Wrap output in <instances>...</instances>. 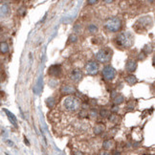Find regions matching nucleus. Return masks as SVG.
I'll return each mask as SVG.
<instances>
[{"label":"nucleus","instance_id":"1","mask_svg":"<svg viewBox=\"0 0 155 155\" xmlns=\"http://www.w3.org/2000/svg\"><path fill=\"white\" fill-rule=\"evenodd\" d=\"M116 43L122 48H129L133 44L132 35L130 33H127V32L119 34L116 38Z\"/></svg>","mask_w":155,"mask_h":155},{"label":"nucleus","instance_id":"2","mask_svg":"<svg viewBox=\"0 0 155 155\" xmlns=\"http://www.w3.org/2000/svg\"><path fill=\"white\" fill-rule=\"evenodd\" d=\"M63 107L65 108L67 111L70 112H75L79 109L80 107V102L77 98H75L73 96H68L63 100Z\"/></svg>","mask_w":155,"mask_h":155},{"label":"nucleus","instance_id":"3","mask_svg":"<svg viewBox=\"0 0 155 155\" xmlns=\"http://www.w3.org/2000/svg\"><path fill=\"white\" fill-rule=\"evenodd\" d=\"M122 27V21L118 17H111L108 18L105 23H104V28L107 31L112 32V33H116V32L120 31V29Z\"/></svg>","mask_w":155,"mask_h":155},{"label":"nucleus","instance_id":"4","mask_svg":"<svg viewBox=\"0 0 155 155\" xmlns=\"http://www.w3.org/2000/svg\"><path fill=\"white\" fill-rule=\"evenodd\" d=\"M111 57H112V51H111L109 48L102 49L96 54L97 60L102 63H106L108 61H110Z\"/></svg>","mask_w":155,"mask_h":155},{"label":"nucleus","instance_id":"5","mask_svg":"<svg viewBox=\"0 0 155 155\" xmlns=\"http://www.w3.org/2000/svg\"><path fill=\"white\" fill-rule=\"evenodd\" d=\"M117 75V71L115 69L114 67H112L111 65H107V66H104V68L103 69V77L104 78V80L105 81H112L115 79Z\"/></svg>","mask_w":155,"mask_h":155},{"label":"nucleus","instance_id":"6","mask_svg":"<svg viewBox=\"0 0 155 155\" xmlns=\"http://www.w3.org/2000/svg\"><path fill=\"white\" fill-rule=\"evenodd\" d=\"M85 70H86V73H87L88 75H91V76L97 75L98 74V72H99L98 62H97V61H94V60L89 61V62L86 63Z\"/></svg>","mask_w":155,"mask_h":155},{"label":"nucleus","instance_id":"7","mask_svg":"<svg viewBox=\"0 0 155 155\" xmlns=\"http://www.w3.org/2000/svg\"><path fill=\"white\" fill-rule=\"evenodd\" d=\"M11 13V8L10 5L5 1L0 2V17L4 18V17H8Z\"/></svg>","mask_w":155,"mask_h":155},{"label":"nucleus","instance_id":"8","mask_svg":"<svg viewBox=\"0 0 155 155\" xmlns=\"http://www.w3.org/2000/svg\"><path fill=\"white\" fill-rule=\"evenodd\" d=\"M48 73L50 76H53V77H60L61 73H62V69H61L60 65H52L49 68Z\"/></svg>","mask_w":155,"mask_h":155},{"label":"nucleus","instance_id":"9","mask_svg":"<svg viewBox=\"0 0 155 155\" xmlns=\"http://www.w3.org/2000/svg\"><path fill=\"white\" fill-rule=\"evenodd\" d=\"M71 79L75 82H80L82 80V72L80 69H74L71 72Z\"/></svg>","mask_w":155,"mask_h":155},{"label":"nucleus","instance_id":"10","mask_svg":"<svg viewBox=\"0 0 155 155\" xmlns=\"http://www.w3.org/2000/svg\"><path fill=\"white\" fill-rule=\"evenodd\" d=\"M125 69H127V71L129 72V73H133V72L137 69V62L135 60H132V59L127 60V64H125Z\"/></svg>","mask_w":155,"mask_h":155},{"label":"nucleus","instance_id":"11","mask_svg":"<svg viewBox=\"0 0 155 155\" xmlns=\"http://www.w3.org/2000/svg\"><path fill=\"white\" fill-rule=\"evenodd\" d=\"M4 112L6 113V115H7V117H8V119H9V121L12 122V124L14 125V127H17V121H16V116L13 114V113H11L9 110H7V109H4Z\"/></svg>","mask_w":155,"mask_h":155},{"label":"nucleus","instance_id":"12","mask_svg":"<svg viewBox=\"0 0 155 155\" xmlns=\"http://www.w3.org/2000/svg\"><path fill=\"white\" fill-rule=\"evenodd\" d=\"M61 92L65 95H70L75 93V88L72 85H64L62 88H61Z\"/></svg>","mask_w":155,"mask_h":155},{"label":"nucleus","instance_id":"13","mask_svg":"<svg viewBox=\"0 0 155 155\" xmlns=\"http://www.w3.org/2000/svg\"><path fill=\"white\" fill-rule=\"evenodd\" d=\"M114 146V142L112 140H105L103 144V147L104 149V150H109L113 147Z\"/></svg>","mask_w":155,"mask_h":155},{"label":"nucleus","instance_id":"14","mask_svg":"<svg viewBox=\"0 0 155 155\" xmlns=\"http://www.w3.org/2000/svg\"><path fill=\"white\" fill-rule=\"evenodd\" d=\"M104 131V125L103 124H98L94 127V133L96 135H100Z\"/></svg>","mask_w":155,"mask_h":155},{"label":"nucleus","instance_id":"15","mask_svg":"<svg viewBox=\"0 0 155 155\" xmlns=\"http://www.w3.org/2000/svg\"><path fill=\"white\" fill-rule=\"evenodd\" d=\"M9 52V45L5 41L0 42V53L1 54H7Z\"/></svg>","mask_w":155,"mask_h":155},{"label":"nucleus","instance_id":"16","mask_svg":"<svg viewBox=\"0 0 155 155\" xmlns=\"http://www.w3.org/2000/svg\"><path fill=\"white\" fill-rule=\"evenodd\" d=\"M125 81H127L129 85H134L137 82V78L135 77V76H133V75H129V76H127V78H125Z\"/></svg>","mask_w":155,"mask_h":155},{"label":"nucleus","instance_id":"17","mask_svg":"<svg viewBox=\"0 0 155 155\" xmlns=\"http://www.w3.org/2000/svg\"><path fill=\"white\" fill-rule=\"evenodd\" d=\"M113 102H114V104H116V105H119V104H121L125 102V98L122 95H117L115 98H113Z\"/></svg>","mask_w":155,"mask_h":155},{"label":"nucleus","instance_id":"18","mask_svg":"<svg viewBox=\"0 0 155 155\" xmlns=\"http://www.w3.org/2000/svg\"><path fill=\"white\" fill-rule=\"evenodd\" d=\"M88 116L91 119H96L97 117H98V111H97L96 109H91L89 111Z\"/></svg>","mask_w":155,"mask_h":155},{"label":"nucleus","instance_id":"19","mask_svg":"<svg viewBox=\"0 0 155 155\" xmlns=\"http://www.w3.org/2000/svg\"><path fill=\"white\" fill-rule=\"evenodd\" d=\"M46 103L48 104V106H49V107H53V106L56 104V100H55V98H53V97H51V98L47 99V101H46Z\"/></svg>","mask_w":155,"mask_h":155},{"label":"nucleus","instance_id":"20","mask_svg":"<svg viewBox=\"0 0 155 155\" xmlns=\"http://www.w3.org/2000/svg\"><path fill=\"white\" fill-rule=\"evenodd\" d=\"M100 115L102 118H108V116H109L110 114H109V111L104 108V109H102L100 111Z\"/></svg>","mask_w":155,"mask_h":155},{"label":"nucleus","instance_id":"21","mask_svg":"<svg viewBox=\"0 0 155 155\" xmlns=\"http://www.w3.org/2000/svg\"><path fill=\"white\" fill-rule=\"evenodd\" d=\"M108 120H109L110 122H116L119 120V117H118V115H116L115 113H112L111 115L108 116Z\"/></svg>","mask_w":155,"mask_h":155},{"label":"nucleus","instance_id":"22","mask_svg":"<svg viewBox=\"0 0 155 155\" xmlns=\"http://www.w3.org/2000/svg\"><path fill=\"white\" fill-rule=\"evenodd\" d=\"M143 52L146 54H150L151 52H152V47L150 46V44H147L146 46H145V48H144V50H143Z\"/></svg>","mask_w":155,"mask_h":155},{"label":"nucleus","instance_id":"23","mask_svg":"<svg viewBox=\"0 0 155 155\" xmlns=\"http://www.w3.org/2000/svg\"><path fill=\"white\" fill-rule=\"evenodd\" d=\"M88 30L90 33H95V32L98 31V28H97V26H95V25H90L88 27Z\"/></svg>","mask_w":155,"mask_h":155},{"label":"nucleus","instance_id":"24","mask_svg":"<svg viewBox=\"0 0 155 155\" xmlns=\"http://www.w3.org/2000/svg\"><path fill=\"white\" fill-rule=\"evenodd\" d=\"M77 39H78L77 35H71L70 38H69V41L70 42H76V41H77Z\"/></svg>","mask_w":155,"mask_h":155},{"label":"nucleus","instance_id":"25","mask_svg":"<svg viewBox=\"0 0 155 155\" xmlns=\"http://www.w3.org/2000/svg\"><path fill=\"white\" fill-rule=\"evenodd\" d=\"M87 115H88V112H86L85 110H81V112H80V116H81V117H82V118L87 117Z\"/></svg>","mask_w":155,"mask_h":155},{"label":"nucleus","instance_id":"26","mask_svg":"<svg viewBox=\"0 0 155 155\" xmlns=\"http://www.w3.org/2000/svg\"><path fill=\"white\" fill-rule=\"evenodd\" d=\"M145 57H146V54L144 53V52H142V53H141V54H140V55H139V59H140V60L144 59H145Z\"/></svg>","mask_w":155,"mask_h":155},{"label":"nucleus","instance_id":"27","mask_svg":"<svg viewBox=\"0 0 155 155\" xmlns=\"http://www.w3.org/2000/svg\"><path fill=\"white\" fill-rule=\"evenodd\" d=\"M111 111H112V112H117V111H118V105L114 104V106L111 108Z\"/></svg>","mask_w":155,"mask_h":155},{"label":"nucleus","instance_id":"28","mask_svg":"<svg viewBox=\"0 0 155 155\" xmlns=\"http://www.w3.org/2000/svg\"><path fill=\"white\" fill-rule=\"evenodd\" d=\"M88 1V3L90 5H94V4H96L97 2H98V0H87Z\"/></svg>","mask_w":155,"mask_h":155},{"label":"nucleus","instance_id":"29","mask_svg":"<svg viewBox=\"0 0 155 155\" xmlns=\"http://www.w3.org/2000/svg\"><path fill=\"white\" fill-rule=\"evenodd\" d=\"M100 155H111L109 152H107V151H103V152H101Z\"/></svg>","mask_w":155,"mask_h":155},{"label":"nucleus","instance_id":"30","mask_svg":"<svg viewBox=\"0 0 155 155\" xmlns=\"http://www.w3.org/2000/svg\"><path fill=\"white\" fill-rule=\"evenodd\" d=\"M103 1L105 3H107V4H110V3H112L114 0H103Z\"/></svg>","mask_w":155,"mask_h":155},{"label":"nucleus","instance_id":"31","mask_svg":"<svg viewBox=\"0 0 155 155\" xmlns=\"http://www.w3.org/2000/svg\"><path fill=\"white\" fill-rule=\"evenodd\" d=\"M75 155H82V153L81 152H76Z\"/></svg>","mask_w":155,"mask_h":155},{"label":"nucleus","instance_id":"32","mask_svg":"<svg viewBox=\"0 0 155 155\" xmlns=\"http://www.w3.org/2000/svg\"><path fill=\"white\" fill-rule=\"evenodd\" d=\"M13 1L14 3H18V2L20 1V0H13Z\"/></svg>","mask_w":155,"mask_h":155},{"label":"nucleus","instance_id":"33","mask_svg":"<svg viewBox=\"0 0 155 155\" xmlns=\"http://www.w3.org/2000/svg\"><path fill=\"white\" fill-rule=\"evenodd\" d=\"M0 32H1V26H0Z\"/></svg>","mask_w":155,"mask_h":155}]
</instances>
